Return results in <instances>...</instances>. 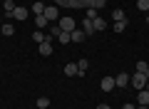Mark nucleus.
Returning <instances> with one entry per match:
<instances>
[{"instance_id":"nucleus-1","label":"nucleus","mask_w":149,"mask_h":109,"mask_svg":"<svg viewBox=\"0 0 149 109\" xmlns=\"http://www.w3.org/2000/svg\"><path fill=\"white\" fill-rule=\"evenodd\" d=\"M57 8H95L102 10L107 5V0H52Z\"/></svg>"},{"instance_id":"nucleus-18","label":"nucleus","mask_w":149,"mask_h":109,"mask_svg":"<svg viewBox=\"0 0 149 109\" xmlns=\"http://www.w3.org/2000/svg\"><path fill=\"white\" fill-rule=\"evenodd\" d=\"M0 32H3V35H13V32H15V27H13L10 22H3V25H0Z\"/></svg>"},{"instance_id":"nucleus-12","label":"nucleus","mask_w":149,"mask_h":109,"mask_svg":"<svg viewBox=\"0 0 149 109\" xmlns=\"http://www.w3.org/2000/svg\"><path fill=\"white\" fill-rule=\"evenodd\" d=\"M112 20H114V22H122V20H127V12H124L122 8H117V10L112 12Z\"/></svg>"},{"instance_id":"nucleus-4","label":"nucleus","mask_w":149,"mask_h":109,"mask_svg":"<svg viewBox=\"0 0 149 109\" xmlns=\"http://www.w3.org/2000/svg\"><path fill=\"white\" fill-rule=\"evenodd\" d=\"M100 87H102V92H114V87H117V84H114V77H109V74H107V77H102Z\"/></svg>"},{"instance_id":"nucleus-3","label":"nucleus","mask_w":149,"mask_h":109,"mask_svg":"<svg viewBox=\"0 0 149 109\" xmlns=\"http://www.w3.org/2000/svg\"><path fill=\"white\" fill-rule=\"evenodd\" d=\"M60 30H62V32H74V30H77V27H74V17L62 15V17H60Z\"/></svg>"},{"instance_id":"nucleus-24","label":"nucleus","mask_w":149,"mask_h":109,"mask_svg":"<svg viewBox=\"0 0 149 109\" xmlns=\"http://www.w3.org/2000/svg\"><path fill=\"white\" fill-rule=\"evenodd\" d=\"M3 8H5V12H13V10H15V3H13V0H5Z\"/></svg>"},{"instance_id":"nucleus-14","label":"nucleus","mask_w":149,"mask_h":109,"mask_svg":"<svg viewBox=\"0 0 149 109\" xmlns=\"http://www.w3.org/2000/svg\"><path fill=\"white\" fill-rule=\"evenodd\" d=\"M32 40H35L37 45H40V42H45V40H47V32H42V30H37V32H32ZM47 42H50V40H47Z\"/></svg>"},{"instance_id":"nucleus-16","label":"nucleus","mask_w":149,"mask_h":109,"mask_svg":"<svg viewBox=\"0 0 149 109\" xmlns=\"http://www.w3.org/2000/svg\"><path fill=\"white\" fill-rule=\"evenodd\" d=\"M70 37H72V42H85V40H87V35H85L82 30H74Z\"/></svg>"},{"instance_id":"nucleus-17","label":"nucleus","mask_w":149,"mask_h":109,"mask_svg":"<svg viewBox=\"0 0 149 109\" xmlns=\"http://www.w3.org/2000/svg\"><path fill=\"white\" fill-rule=\"evenodd\" d=\"M47 22H50V20H47L45 15H35V25H37V30H42V27L47 25Z\"/></svg>"},{"instance_id":"nucleus-9","label":"nucleus","mask_w":149,"mask_h":109,"mask_svg":"<svg viewBox=\"0 0 149 109\" xmlns=\"http://www.w3.org/2000/svg\"><path fill=\"white\" fill-rule=\"evenodd\" d=\"M92 25H95V32H102V30L107 27V20H104V17H100V15H97L95 20H92Z\"/></svg>"},{"instance_id":"nucleus-11","label":"nucleus","mask_w":149,"mask_h":109,"mask_svg":"<svg viewBox=\"0 0 149 109\" xmlns=\"http://www.w3.org/2000/svg\"><path fill=\"white\" fill-rule=\"evenodd\" d=\"M77 72H80V69H77V65H74V62L65 65V74H67V77H77Z\"/></svg>"},{"instance_id":"nucleus-7","label":"nucleus","mask_w":149,"mask_h":109,"mask_svg":"<svg viewBox=\"0 0 149 109\" xmlns=\"http://www.w3.org/2000/svg\"><path fill=\"white\" fill-rule=\"evenodd\" d=\"M42 15L47 17V20H52V22H55V20L60 17V8H57V5H50V8H45V12H42Z\"/></svg>"},{"instance_id":"nucleus-13","label":"nucleus","mask_w":149,"mask_h":109,"mask_svg":"<svg viewBox=\"0 0 149 109\" xmlns=\"http://www.w3.org/2000/svg\"><path fill=\"white\" fill-rule=\"evenodd\" d=\"M82 32H85V35H95V25H92V20L85 17V22H82Z\"/></svg>"},{"instance_id":"nucleus-21","label":"nucleus","mask_w":149,"mask_h":109,"mask_svg":"<svg viewBox=\"0 0 149 109\" xmlns=\"http://www.w3.org/2000/svg\"><path fill=\"white\" fill-rule=\"evenodd\" d=\"M147 69H149V65L144 62V60H139V62H137V67H134V72H142V74H144Z\"/></svg>"},{"instance_id":"nucleus-8","label":"nucleus","mask_w":149,"mask_h":109,"mask_svg":"<svg viewBox=\"0 0 149 109\" xmlns=\"http://www.w3.org/2000/svg\"><path fill=\"white\" fill-rule=\"evenodd\" d=\"M37 52H40V55H42V57H50V55H52V42H40V45H37Z\"/></svg>"},{"instance_id":"nucleus-27","label":"nucleus","mask_w":149,"mask_h":109,"mask_svg":"<svg viewBox=\"0 0 149 109\" xmlns=\"http://www.w3.org/2000/svg\"><path fill=\"white\" fill-rule=\"evenodd\" d=\"M122 109H137V104H132V102H127V104H124Z\"/></svg>"},{"instance_id":"nucleus-6","label":"nucleus","mask_w":149,"mask_h":109,"mask_svg":"<svg viewBox=\"0 0 149 109\" xmlns=\"http://www.w3.org/2000/svg\"><path fill=\"white\" fill-rule=\"evenodd\" d=\"M114 84H117L119 89L129 87V74H127V72H119V74H114Z\"/></svg>"},{"instance_id":"nucleus-2","label":"nucleus","mask_w":149,"mask_h":109,"mask_svg":"<svg viewBox=\"0 0 149 109\" xmlns=\"http://www.w3.org/2000/svg\"><path fill=\"white\" fill-rule=\"evenodd\" d=\"M129 84H132L137 92H142L144 89V84H147V77H144L142 72H134V77H129Z\"/></svg>"},{"instance_id":"nucleus-26","label":"nucleus","mask_w":149,"mask_h":109,"mask_svg":"<svg viewBox=\"0 0 149 109\" xmlns=\"http://www.w3.org/2000/svg\"><path fill=\"white\" fill-rule=\"evenodd\" d=\"M50 35H52V37H60V35H62V30H60V25H52V30H50Z\"/></svg>"},{"instance_id":"nucleus-32","label":"nucleus","mask_w":149,"mask_h":109,"mask_svg":"<svg viewBox=\"0 0 149 109\" xmlns=\"http://www.w3.org/2000/svg\"><path fill=\"white\" fill-rule=\"evenodd\" d=\"M147 109H149V107H147Z\"/></svg>"},{"instance_id":"nucleus-22","label":"nucleus","mask_w":149,"mask_h":109,"mask_svg":"<svg viewBox=\"0 0 149 109\" xmlns=\"http://www.w3.org/2000/svg\"><path fill=\"white\" fill-rule=\"evenodd\" d=\"M32 12H35V15H42V12H45V5H42V3H35V5H32Z\"/></svg>"},{"instance_id":"nucleus-29","label":"nucleus","mask_w":149,"mask_h":109,"mask_svg":"<svg viewBox=\"0 0 149 109\" xmlns=\"http://www.w3.org/2000/svg\"><path fill=\"white\" fill-rule=\"evenodd\" d=\"M144 89H147V92H149V79H147V84H144Z\"/></svg>"},{"instance_id":"nucleus-20","label":"nucleus","mask_w":149,"mask_h":109,"mask_svg":"<svg viewBox=\"0 0 149 109\" xmlns=\"http://www.w3.org/2000/svg\"><path fill=\"white\" fill-rule=\"evenodd\" d=\"M70 35H72V32H62V35L57 37V42H60V45H67V42H72V37H70Z\"/></svg>"},{"instance_id":"nucleus-31","label":"nucleus","mask_w":149,"mask_h":109,"mask_svg":"<svg viewBox=\"0 0 149 109\" xmlns=\"http://www.w3.org/2000/svg\"><path fill=\"white\" fill-rule=\"evenodd\" d=\"M0 35H3V32H0Z\"/></svg>"},{"instance_id":"nucleus-30","label":"nucleus","mask_w":149,"mask_h":109,"mask_svg":"<svg viewBox=\"0 0 149 109\" xmlns=\"http://www.w3.org/2000/svg\"><path fill=\"white\" fill-rule=\"evenodd\" d=\"M137 109H147V107H142V104H137Z\"/></svg>"},{"instance_id":"nucleus-5","label":"nucleus","mask_w":149,"mask_h":109,"mask_svg":"<svg viewBox=\"0 0 149 109\" xmlns=\"http://www.w3.org/2000/svg\"><path fill=\"white\" fill-rule=\"evenodd\" d=\"M5 15L13 17V20H25V17H27V8H20V5H17L13 12H5Z\"/></svg>"},{"instance_id":"nucleus-23","label":"nucleus","mask_w":149,"mask_h":109,"mask_svg":"<svg viewBox=\"0 0 149 109\" xmlns=\"http://www.w3.org/2000/svg\"><path fill=\"white\" fill-rule=\"evenodd\" d=\"M127 30V20H122V22H114V32H124Z\"/></svg>"},{"instance_id":"nucleus-15","label":"nucleus","mask_w":149,"mask_h":109,"mask_svg":"<svg viewBox=\"0 0 149 109\" xmlns=\"http://www.w3.org/2000/svg\"><path fill=\"white\" fill-rule=\"evenodd\" d=\"M87 67H90V60H80V62H77V69H80V72H77V77H82V74L87 72Z\"/></svg>"},{"instance_id":"nucleus-28","label":"nucleus","mask_w":149,"mask_h":109,"mask_svg":"<svg viewBox=\"0 0 149 109\" xmlns=\"http://www.w3.org/2000/svg\"><path fill=\"white\" fill-rule=\"evenodd\" d=\"M97 109H109V104H97Z\"/></svg>"},{"instance_id":"nucleus-25","label":"nucleus","mask_w":149,"mask_h":109,"mask_svg":"<svg viewBox=\"0 0 149 109\" xmlns=\"http://www.w3.org/2000/svg\"><path fill=\"white\" fill-rule=\"evenodd\" d=\"M137 8L139 10H149V0H137Z\"/></svg>"},{"instance_id":"nucleus-19","label":"nucleus","mask_w":149,"mask_h":109,"mask_svg":"<svg viewBox=\"0 0 149 109\" xmlns=\"http://www.w3.org/2000/svg\"><path fill=\"white\" fill-rule=\"evenodd\" d=\"M35 104H37V109H47V107H50V99H47V97H37Z\"/></svg>"},{"instance_id":"nucleus-10","label":"nucleus","mask_w":149,"mask_h":109,"mask_svg":"<svg viewBox=\"0 0 149 109\" xmlns=\"http://www.w3.org/2000/svg\"><path fill=\"white\" fill-rule=\"evenodd\" d=\"M137 104H142V107H149V92H147V89H142V92L137 94Z\"/></svg>"}]
</instances>
